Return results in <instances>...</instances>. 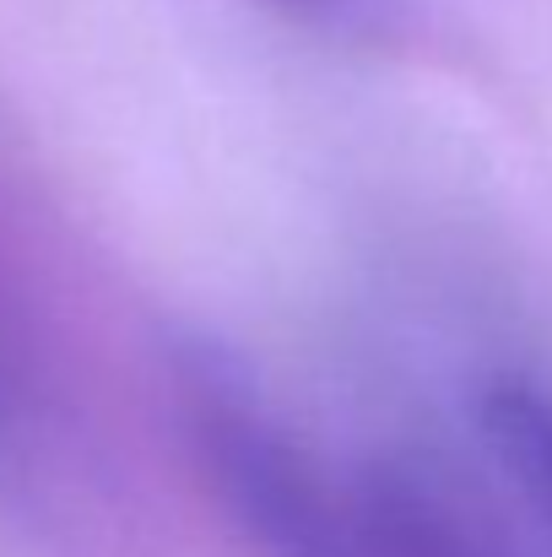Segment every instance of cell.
<instances>
[{"label": "cell", "instance_id": "cell-1", "mask_svg": "<svg viewBox=\"0 0 552 557\" xmlns=\"http://www.w3.org/2000/svg\"><path fill=\"white\" fill-rule=\"evenodd\" d=\"M195 384L211 476L266 557H520L433 482L309 444L217 369Z\"/></svg>", "mask_w": 552, "mask_h": 557}, {"label": "cell", "instance_id": "cell-2", "mask_svg": "<svg viewBox=\"0 0 552 557\" xmlns=\"http://www.w3.org/2000/svg\"><path fill=\"white\" fill-rule=\"evenodd\" d=\"M482 438L552 542V389L542 384H493L482 395Z\"/></svg>", "mask_w": 552, "mask_h": 557}]
</instances>
